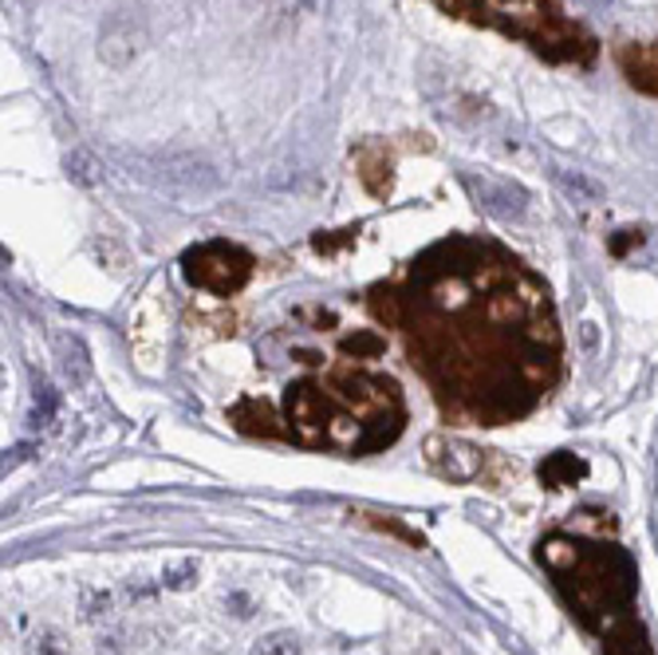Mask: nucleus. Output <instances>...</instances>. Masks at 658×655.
I'll use <instances>...</instances> for the list:
<instances>
[{"mask_svg":"<svg viewBox=\"0 0 658 655\" xmlns=\"http://www.w3.org/2000/svg\"><path fill=\"white\" fill-rule=\"evenodd\" d=\"M619 67L631 88L658 95V44H627L619 52Z\"/></svg>","mask_w":658,"mask_h":655,"instance_id":"8","label":"nucleus"},{"mask_svg":"<svg viewBox=\"0 0 658 655\" xmlns=\"http://www.w3.org/2000/svg\"><path fill=\"white\" fill-rule=\"evenodd\" d=\"M233 411H241V415H253V423L241 426L245 435H265V438H281V435H288L284 426H276V419H272L269 403H260V399H245V403L233 407Z\"/></svg>","mask_w":658,"mask_h":655,"instance_id":"10","label":"nucleus"},{"mask_svg":"<svg viewBox=\"0 0 658 655\" xmlns=\"http://www.w3.org/2000/svg\"><path fill=\"white\" fill-rule=\"evenodd\" d=\"M426 462L450 481H469L481 474V454L469 442H457V438L446 435L426 438Z\"/></svg>","mask_w":658,"mask_h":655,"instance_id":"6","label":"nucleus"},{"mask_svg":"<svg viewBox=\"0 0 658 655\" xmlns=\"http://www.w3.org/2000/svg\"><path fill=\"white\" fill-rule=\"evenodd\" d=\"M356 170L375 197H387L395 187V158H390L387 142H363L356 151Z\"/></svg>","mask_w":658,"mask_h":655,"instance_id":"7","label":"nucleus"},{"mask_svg":"<svg viewBox=\"0 0 658 655\" xmlns=\"http://www.w3.org/2000/svg\"><path fill=\"white\" fill-rule=\"evenodd\" d=\"M383 348H387V344H383L375 332H356V336L344 339V351L347 356H356V360H378Z\"/></svg>","mask_w":658,"mask_h":655,"instance_id":"11","label":"nucleus"},{"mask_svg":"<svg viewBox=\"0 0 658 655\" xmlns=\"http://www.w3.org/2000/svg\"><path fill=\"white\" fill-rule=\"evenodd\" d=\"M537 557L583 628L599 635L604 655H655L635 616L638 573L623 545L556 529L537 545Z\"/></svg>","mask_w":658,"mask_h":655,"instance_id":"2","label":"nucleus"},{"mask_svg":"<svg viewBox=\"0 0 658 655\" xmlns=\"http://www.w3.org/2000/svg\"><path fill=\"white\" fill-rule=\"evenodd\" d=\"M438 9L517 36L556 64H592L595 55L592 36L564 16L560 0H438Z\"/></svg>","mask_w":658,"mask_h":655,"instance_id":"4","label":"nucleus"},{"mask_svg":"<svg viewBox=\"0 0 658 655\" xmlns=\"http://www.w3.org/2000/svg\"><path fill=\"white\" fill-rule=\"evenodd\" d=\"M185 577H197V565H194V561H182V565L166 568V585H170V589H185V585H190Z\"/></svg>","mask_w":658,"mask_h":655,"instance_id":"13","label":"nucleus"},{"mask_svg":"<svg viewBox=\"0 0 658 655\" xmlns=\"http://www.w3.org/2000/svg\"><path fill=\"white\" fill-rule=\"evenodd\" d=\"M257 261H253V253L233 245V241H202L194 249H185L182 257V273L185 281L194 284V288H206L214 296H233L241 293L253 277Z\"/></svg>","mask_w":658,"mask_h":655,"instance_id":"5","label":"nucleus"},{"mask_svg":"<svg viewBox=\"0 0 658 655\" xmlns=\"http://www.w3.org/2000/svg\"><path fill=\"white\" fill-rule=\"evenodd\" d=\"M253 655H300V644H296V635L292 632H272L265 640H257Z\"/></svg>","mask_w":658,"mask_h":655,"instance_id":"12","label":"nucleus"},{"mask_svg":"<svg viewBox=\"0 0 658 655\" xmlns=\"http://www.w3.org/2000/svg\"><path fill=\"white\" fill-rule=\"evenodd\" d=\"M588 474V462L560 450V454H549V459L540 462V481L549 486V490H564V486H576V481Z\"/></svg>","mask_w":658,"mask_h":655,"instance_id":"9","label":"nucleus"},{"mask_svg":"<svg viewBox=\"0 0 658 655\" xmlns=\"http://www.w3.org/2000/svg\"><path fill=\"white\" fill-rule=\"evenodd\" d=\"M356 233L359 230H339L335 237H324V233H320V237H312V245L320 253H332V249H339V245H347V241H356Z\"/></svg>","mask_w":658,"mask_h":655,"instance_id":"14","label":"nucleus"},{"mask_svg":"<svg viewBox=\"0 0 658 655\" xmlns=\"http://www.w3.org/2000/svg\"><path fill=\"white\" fill-rule=\"evenodd\" d=\"M367 308L399 328L446 419L517 423L560 380L564 339L549 284L496 241H438L395 281L375 284Z\"/></svg>","mask_w":658,"mask_h":655,"instance_id":"1","label":"nucleus"},{"mask_svg":"<svg viewBox=\"0 0 658 655\" xmlns=\"http://www.w3.org/2000/svg\"><path fill=\"white\" fill-rule=\"evenodd\" d=\"M284 423H288V435L304 447L371 454L402 435L407 407H402L399 383L390 375L347 368V372L288 387Z\"/></svg>","mask_w":658,"mask_h":655,"instance_id":"3","label":"nucleus"},{"mask_svg":"<svg viewBox=\"0 0 658 655\" xmlns=\"http://www.w3.org/2000/svg\"><path fill=\"white\" fill-rule=\"evenodd\" d=\"M623 233H627V237L611 241V253H619V257L627 253V245H643V230H623Z\"/></svg>","mask_w":658,"mask_h":655,"instance_id":"15","label":"nucleus"}]
</instances>
